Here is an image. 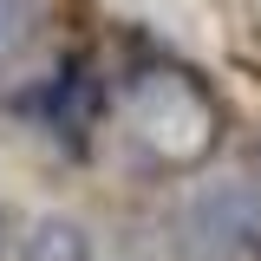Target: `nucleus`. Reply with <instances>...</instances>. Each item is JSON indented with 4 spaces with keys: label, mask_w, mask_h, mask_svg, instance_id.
I'll list each match as a JSON object with an SVG mask.
<instances>
[{
    "label": "nucleus",
    "mask_w": 261,
    "mask_h": 261,
    "mask_svg": "<svg viewBox=\"0 0 261 261\" xmlns=\"http://www.w3.org/2000/svg\"><path fill=\"white\" fill-rule=\"evenodd\" d=\"M20 27H27V0H0V59H7V46L20 39Z\"/></svg>",
    "instance_id": "7ed1b4c3"
},
{
    "label": "nucleus",
    "mask_w": 261,
    "mask_h": 261,
    "mask_svg": "<svg viewBox=\"0 0 261 261\" xmlns=\"http://www.w3.org/2000/svg\"><path fill=\"white\" fill-rule=\"evenodd\" d=\"M27 261H92V242H85V228L79 222H39L27 235Z\"/></svg>",
    "instance_id": "f03ea898"
},
{
    "label": "nucleus",
    "mask_w": 261,
    "mask_h": 261,
    "mask_svg": "<svg viewBox=\"0 0 261 261\" xmlns=\"http://www.w3.org/2000/svg\"><path fill=\"white\" fill-rule=\"evenodd\" d=\"M190 242L202 255H261V183L255 176H228L216 190L190 202Z\"/></svg>",
    "instance_id": "f257e3e1"
}]
</instances>
